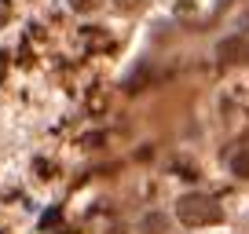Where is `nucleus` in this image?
Segmentation results:
<instances>
[{
  "instance_id": "14",
  "label": "nucleus",
  "mask_w": 249,
  "mask_h": 234,
  "mask_svg": "<svg viewBox=\"0 0 249 234\" xmlns=\"http://www.w3.org/2000/svg\"><path fill=\"white\" fill-rule=\"evenodd\" d=\"M246 110H249V95H246Z\"/></svg>"
},
{
  "instance_id": "13",
  "label": "nucleus",
  "mask_w": 249,
  "mask_h": 234,
  "mask_svg": "<svg viewBox=\"0 0 249 234\" xmlns=\"http://www.w3.org/2000/svg\"><path fill=\"white\" fill-rule=\"evenodd\" d=\"M103 139H107V135H99V132H95V135H85V139H81V147H85V150H92V147H99Z\"/></svg>"
},
{
  "instance_id": "4",
  "label": "nucleus",
  "mask_w": 249,
  "mask_h": 234,
  "mask_svg": "<svg viewBox=\"0 0 249 234\" xmlns=\"http://www.w3.org/2000/svg\"><path fill=\"white\" fill-rule=\"evenodd\" d=\"M147 73H150V63H140L132 73H128V77H124V92H132V95H136V92L143 88V81H147Z\"/></svg>"
},
{
  "instance_id": "12",
  "label": "nucleus",
  "mask_w": 249,
  "mask_h": 234,
  "mask_svg": "<svg viewBox=\"0 0 249 234\" xmlns=\"http://www.w3.org/2000/svg\"><path fill=\"white\" fill-rule=\"evenodd\" d=\"M33 168L40 172V180H52V165H48V161H40V157H37V161H33Z\"/></svg>"
},
{
  "instance_id": "1",
  "label": "nucleus",
  "mask_w": 249,
  "mask_h": 234,
  "mask_svg": "<svg viewBox=\"0 0 249 234\" xmlns=\"http://www.w3.org/2000/svg\"><path fill=\"white\" fill-rule=\"evenodd\" d=\"M176 219L183 227H191V231H198V227H216V223H224V209H220L216 198H209V194H183L176 201Z\"/></svg>"
},
{
  "instance_id": "6",
  "label": "nucleus",
  "mask_w": 249,
  "mask_h": 234,
  "mask_svg": "<svg viewBox=\"0 0 249 234\" xmlns=\"http://www.w3.org/2000/svg\"><path fill=\"white\" fill-rule=\"evenodd\" d=\"M103 110H107V92H103V88L88 92V114H92V117H99Z\"/></svg>"
},
{
  "instance_id": "11",
  "label": "nucleus",
  "mask_w": 249,
  "mask_h": 234,
  "mask_svg": "<svg viewBox=\"0 0 249 234\" xmlns=\"http://www.w3.org/2000/svg\"><path fill=\"white\" fill-rule=\"evenodd\" d=\"M8 22H11V4H8V0H0V30H4Z\"/></svg>"
},
{
  "instance_id": "9",
  "label": "nucleus",
  "mask_w": 249,
  "mask_h": 234,
  "mask_svg": "<svg viewBox=\"0 0 249 234\" xmlns=\"http://www.w3.org/2000/svg\"><path fill=\"white\" fill-rule=\"evenodd\" d=\"M114 8L121 11V15H136V11L147 8V0H114Z\"/></svg>"
},
{
  "instance_id": "7",
  "label": "nucleus",
  "mask_w": 249,
  "mask_h": 234,
  "mask_svg": "<svg viewBox=\"0 0 249 234\" xmlns=\"http://www.w3.org/2000/svg\"><path fill=\"white\" fill-rule=\"evenodd\" d=\"M55 223H62V205H52V209H48L44 216L37 219V227H40V231H52Z\"/></svg>"
},
{
  "instance_id": "10",
  "label": "nucleus",
  "mask_w": 249,
  "mask_h": 234,
  "mask_svg": "<svg viewBox=\"0 0 249 234\" xmlns=\"http://www.w3.org/2000/svg\"><path fill=\"white\" fill-rule=\"evenodd\" d=\"M70 4V11H77V15H88V11L99 8V0H66Z\"/></svg>"
},
{
  "instance_id": "3",
  "label": "nucleus",
  "mask_w": 249,
  "mask_h": 234,
  "mask_svg": "<svg viewBox=\"0 0 249 234\" xmlns=\"http://www.w3.org/2000/svg\"><path fill=\"white\" fill-rule=\"evenodd\" d=\"M81 40H85L88 51H99V48H114V40L103 33V26H88V30H81Z\"/></svg>"
},
{
  "instance_id": "5",
  "label": "nucleus",
  "mask_w": 249,
  "mask_h": 234,
  "mask_svg": "<svg viewBox=\"0 0 249 234\" xmlns=\"http://www.w3.org/2000/svg\"><path fill=\"white\" fill-rule=\"evenodd\" d=\"M143 231H147V234H165V231H169V219L158 216V212H150V216H143Z\"/></svg>"
},
{
  "instance_id": "8",
  "label": "nucleus",
  "mask_w": 249,
  "mask_h": 234,
  "mask_svg": "<svg viewBox=\"0 0 249 234\" xmlns=\"http://www.w3.org/2000/svg\"><path fill=\"white\" fill-rule=\"evenodd\" d=\"M172 172H179V180H198V165H191L187 157H176V161H172Z\"/></svg>"
},
{
  "instance_id": "2",
  "label": "nucleus",
  "mask_w": 249,
  "mask_h": 234,
  "mask_svg": "<svg viewBox=\"0 0 249 234\" xmlns=\"http://www.w3.org/2000/svg\"><path fill=\"white\" fill-rule=\"evenodd\" d=\"M227 165H231V176H238V180H249V139L238 143V147L231 150Z\"/></svg>"
}]
</instances>
